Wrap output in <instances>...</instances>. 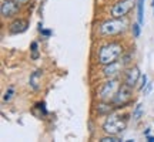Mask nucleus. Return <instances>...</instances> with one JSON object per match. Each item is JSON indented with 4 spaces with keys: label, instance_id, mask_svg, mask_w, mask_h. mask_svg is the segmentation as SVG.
<instances>
[{
    "label": "nucleus",
    "instance_id": "obj_2",
    "mask_svg": "<svg viewBox=\"0 0 154 142\" xmlns=\"http://www.w3.org/2000/svg\"><path fill=\"white\" fill-rule=\"evenodd\" d=\"M127 26L128 22L124 17H111V20L101 23L99 31L101 36H117L120 33H124Z\"/></svg>",
    "mask_w": 154,
    "mask_h": 142
},
{
    "label": "nucleus",
    "instance_id": "obj_3",
    "mask_svg": "<svg viewBox=\"0 0 154 142\" xmlns=\"http://www.w3.org/2000/svg\"><path fill=\"white\" fill-rule=\"evenodd\" d=\"M127 126V118L121 115H109V118L103 124V131L107 135H119Z\"/></svg>",
    "mask_w": 154,
    "mask_h": 142
},
{
    "label": "nucleus",
    "instance_id": "obj_24",
    "mask_svg": "<svg viewBox=\"0 0 154 142\" xmlns=\"http://www.w3.org/2000/svg\"><path fill=\"white\" fill-rule=\"evenodd\" d=\"M14 1H17L19 4H26V3H27L29 0H14Z\"/></svg>",
    "mask_w": 154,
    "mask_h": 142
},
{
    "label": "nucleus",
    "instance_id": "obj_9",
    "mask_svg": "<svg viewBox=\"0 0 154 142\" xmlns=\"http://www.w3.org/2000/svg\"><path fill=\"white\" fill-rule=\"evenodd\" d=\"M138 78H141V74H140V68L137 66L130 67L124 72V84H127L128 87H134L138 82Z\"/></svg>",
    "mask_w": 154,
    "mask_h": 142
},
{
    "label": "nucleus",
    "instance_id": "obj_8",
    "mask_svg": "<svg viewBox=\"0 0 154 142\" xmlns=\"http://www.w3.org/2000/svg\"><path fill=\"white\" fill-rule=\"evenodd\" d=\"M124 61H114V63H111V64H107V66H104V70H103V72H104V75L107 77V78H116L117 75H120L121 72H123V70H124Z\"/></svg>",
    "mask_w": 154,
    "mask_h": 142
},
{
    "label": "nucleus",
    "instance_id": "obj_26",
    "mask_svg": "<svg viewBox=\"0 0 154 142\" xmlns=\"http://www.w3.org/2000/svg\"><path fill=\"white\" fill-rule=\"evenodd\" d=\"M151 6H153V7H154V0H153V1H151Z\"/></svg>",
    "mask_w": 154,
    "mask_h": 142
},
{
    "label": "nucleus",
    "instance_id": "obj_15",
    "mask_svg": "<svg viewBox=\"0 0 154 142\" xmlns=\"http://www.w3.org/2000/svg\"><path fill=\"white\" fill-rule=\"evenodd\" d=\"M30 49H32V58L33 60H37L38 58V44L36 43V41H32V44H30Z\"/></svg>",
    "mask_w": 154,
    "mask_h": 142
},
{
    "label": "nucleus",
    "instance_id": "obj_16",
    "mask_svg": "<svg viewBox=\"0 0 154 142\" xmlns=\"http://www.w3.org/2000/svg\"><path fill=\"white\" fill-rule=\"evenodd\" d=\"M140 26H141L140 23H133V26H131V33L136 38H137L138 36H140V33H141V27H140Z\"/></svg>",
    "mask_w": 154,
    "mask_h": 142
},
{
    "label": "nucleus",
    "instance_id": "obj_23",
    "mask_svg": "<svg viewBox=\"0 0 154 142\" xmlns=\"http://www.w3.org/2000/svg\"><path fill=\"white\" fill-rule=\"evenodd\" d=\"M146 139H147L149 142H154V137H153V135H146Z\"/></svg>",
    "mask_w": 154,
    "mask_h": 142
},
{
    "label": "nucleus",
    "instance_id": "obj_18",
    "mask_svg": "<svg viewBox=\"0 0 154 142\" xmlns=\"http://www.w3.org/2000/svg\"><path fill=\"white\" fill-rule=\"evenodd\" d=\"M13 94H14V88L9 87L7 88V91L5 93V95H3V101H10L11 97H13Z\"/></svg>",
    "mask_w": 154,
    "mask_h": 142
},
{
    "label": "nucleus",
    "instance_id": "obj_22",
    "mask_svg": "<svg viewBox=\"0 0 154 142\" xmlns=\"http://www.w3.org/2000/svg\"><path fill=\"white\" fill-rule=\"evenodd\" d=\"M151 88H153V84H151V82H149V84H147V87L143 90V91H144V95H147V94L151 91Z\"/></svg>",
    "mask_w": 154,
    "mask_h": 142
},
{
    "label": "nucleus",
    "instance_id": "obj_11",
    "mask_svg": "<svg viewBox=\"0 0 154 142\" xmlns=\"http://www.w3.org/2000/svg\"><path fill=\"white\" fill-rule=\"evenodd\" d=\"M111 111H113V107L110 105V102L101 101V102L97 105V112H99V115H110Z\"/></svg>",
    "mask_w": 154,
    "mask_h": 142
},
{
    "label": "nucleus",
    "instance_id": "obj_13",
    "mask_svg": "<svg viewBox=\"0 0 154 142\" xmlns=\"http://www.w3.org/2000/svg\"><path fill=\"white\" fill-rule=\"evenodd\" d=\"M38 77H42V71L40 70H37V71H34L33 74L30 75V85H32V88L33 90H37L38 88V82H37V80H38Z\"/></svg>",
    "mask_w": 154,
    "mask_h": 142
},
{
    "label": "nucleus",
    "instance_id": "obj_7",
    "mask_svg": "<svg viewBox=\"0 0 154 142\" xmlns=\"http://www.w3.org/2000/svg\"><path fill=\"white\" fill-rule=\"evenodd\" d=\"M20 10V4L14 1V0H3L2 1V6H0V11H2V16L5 19H9V17L16 16Z\"/></svg>",
    "mask_w": 154,
    "mask_h": 142
},
{
    "label": "nucleus",
    "instance_id": "obj_14",
    "mask_svg": "<svg viewBox=\"0 0 154 142\" xmlns=\"http://www.w3.org/2000/svg\"><path fill=\"white\" fill-rule=\"evenodd\" d=\"M141 115H143V104L140 102V104L136 105V108H134V111H133V118H134L136 121H138Z\"/></svg>",
    "mask_w": 154,
    "mask_h": 142
},
{
    "label": "nucleus",
    "instance_id": "obj_5",
    "mask_svg": "<svg viewBox=\"0 0 154 142\" xmlns=\"http://www.w3.org/2000/svg\"><path fill=\"white\" fill-rule=\"evenodd\" d=\"M133 99V90L131 87H128L127 84H123L120 87V90L117 91L114 99H113V105L116 108H123L131 102Z\"/></svg>",
    "mask_w": 154,
    "mask_h": 142
},
{
    "label": "nucleus",
    "instance_id": "obj_21",
    "mask_svg": "<svg viewBox=\"0 0 154 142\" xmlns=\"http://www.w3.org/2000/svg\"><path fill=\"white\" fill-rule=\"evenodd\" d=\"M40 34H42V36H44V37H50V36H51V30L42 28V30H40Z\"/></svg>",
    "mask_w": 154,
    "mask_h": 142
},
{
    "label": "nucleus",
    "instance_id": "obj_25",
    "mask_svg": "<svg viewBox=\"0 0 154 142\" xmlns=\"http://www.w3.org/2000/svg\"><path fill=\"white\" fill-rule=\"evenodd\" d=\"M150 132H151V129H150V128H146V131H144V135H150Z\"/></svg>",
    "mask_w": 154,
    "mask_h": 142
},
{
    "label": "nucleus",
    "instance_id": "obj_17",
    "mask_svg": "<svg viewBox=\"0 0 154 142\" xmlns=\"http://www.w3.org/2000/svg\"><path fill=\"white\" fill-rule=\"evenodd\" d=\"M121 139L117 135H109V137H104L100 139V142H120Z\"/></svg>",
    "mask_w": 154,
    "mask_h": 142
},
{
    "label": "nucleus",
    "instance_id": "obj_20",
    "mask_svg": "<svg viewBox=\"0 0 154 142\" xmlns=\"http://www.w3.org/2000/svg\"><path fill=\"white\" fill-rule=\"evenodd\" d=\"M36 107H37V108L40 109L42 112H43V115H47V109H46V102H43V101H42V102H38V104L36 105Z\"/></svg>",
    "mask_w": 154,
    "mask_h": 142
},
{
    "label": "nucleus",
    "instance_id": "obj_10",
    "mask_svg": "<svg viewBox=\"0 0 154 142\" xmlns=\"http://www.w3.org/2000/svg\"><path fill=\"white\" fill-rule=\"evenodd\" d=\"M29 27V22L27 20H23V19H17L14 22L11 23L9 26V31L10 34H20V33H24Z\"/></svg>",
    "mask_w": 154,
    "mask_h": 142
},
{
    "label": "nucleus",
    "instance_id": "obj_6",
    "mask_svg": "<svg viewBox=\"0 0 154 142\" xmlns=\"http://www.w3.org/2000/svg\"><path fill=\"white\" fill-rule=\"evenodd\" d=\"M136 4L134 0H120L111 7V17H126L133 6Z\"/></svg>",
    "mask_w": 154,
    "mask_h": 142
},
{
    "label": "nucleus",
    "instance_id": "obj_1",
    "mask_svg": "<svg viewBox=\"0 0 154 142\" xmlns=\"http://www.w3.org/2000/svg\"><path fill=\"white\" fill-rule=\"evenodd\" d=\"M123 54V46L120 43H109L99 50V63L103 66L111 64Z\"/></svg>",
    "mask_w": 154,
    "mask_h": 142
},
{
    "label": "nucleus",
    "instance_id": "obj_19",
    "mask_svg": "<svg viewBox=\"0 0 154 142\" xmlns=\"http://www.w3.org/2000/svg\"><path fill=\"white\" fill-rule=\"evenodd\" d=\"M147 84H149V81H147V75L144 74V75H141V81H140V90H144V88L147 87Z\"/></svg>",
    "mask_w": 154,
    "mask_h": 142
},
{
    "label": "nucleus",
    "instance_id": "obj_12",
    "mask_svg": "<svg viewBox=\"0 0 154 142\" xmlns=\"http://www.w3.org/2000/svg\"><path fill=\"white\" fill-rule=\"evenodd\" d=\"M137 20L140 24L144 23V0H137Z\"/></svg>",
    "mask_w": 154,
    "mask_h": 142
},
{
    "label": "nucleus",
    "instance_id": "obj_4",
    "mask_svg": "<svg viewBox=\"0 0 154 142\" xmlns=\"http://www.w3.org/2000/svg\"><path fill=\"white\" fill-rule=\"evenodd\" d=\"M121 84L117 78H109V81H106L101 87H100L99 93H97V97H99L100 101H104V102H113L117 91L120 90Z\"/></svg>",
    "mask_w": 154,
    "mask_h": 142
}]
</instances>
